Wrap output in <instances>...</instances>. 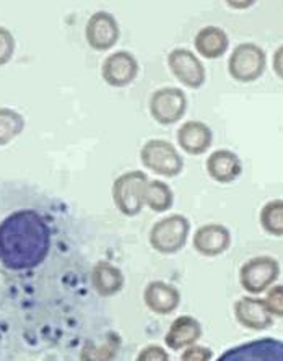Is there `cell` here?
I'll use <instances>...</instances> for the list:
<instances>
[{
    "instance_id": "9a60e30c",
    "label": "cell",
    "mask_w": 283,
    "mask_h": 361,
    "mask_svg": "<svg viewBox=\"0 0 283 361\" xmlns=\"http://www.w3.org/2000/svg\"><path fill=\"white\" fill-rule=\"evenodd\" d=\"M176 139H178L181 150L188 153V155L200 157L212 147L213 134L205 122L188 121L176 132Z\"/></svg>"
},
{
    "instance_id": "30bf717a",
    "label": "cell",
    "mask_w": 283,
    "mask_h": 361,
    "mask_svg": "<svg viewBox=\"0 0 283 361\" xmlns=\"http://www.w3.org/2000/svg\"><path fill=\"white\" fill-rule=\"evenodd\" d=\"M121 38L119 23L113 13L96 12L88 18L85 26V39L93 51H109Z\"/></svg>"
},
{
    "instance_id": "7c38bea8",
    "label": "cell",
    "mask_w": 283,
    "mask_h": 361,
    "mask_svg": "<svg viewBox=\"0 0 283 361\" xmlns=\"http://www.w3.org/2000/svg\"><path fill=\"white\" fill-rule=\"evenodd\" d=\"M192 246L204 257L222 256L231 246V233L220 223H207L195 230Z\"/></svg>"
},
{
    "instance_id": "d4e9b609",
    "label": "cell",
    "mask_w": 283,
    "mask_h": 361,
    "mask_svg": "<svg viewBox=\"0 0 283 361\" xmlns=\"http://www.w3.org/2000/svg\"><path fill=\"white\" fill-rule=\"evenodd\" d=\"M15 54V38L7 28L0 26V67L12 61Z\"/></svg>"
},
{
    "instance_id": "9c48e42d",
    "label": "cell",
    "mask_w": 283,
    "mask_h": 361,
    "mask_svg": "<svg viewBox=\"0 0 283 361\" xmlns=\"http://www.w3.org/2000/svg\"><path fill=\"white\" fill-rule=\"evenodd\" d=\"M217 361H283V341L272 337L255 338L228 348Z\"/></svg>"
},
{
    "instance_id": "8fae6325",
    "label": "cell",
    "mask_w": 283,
    "mask_h": 361,
    "mask_svg": "<svg viewBox=\"0 0 283 361\" xmlns=\"http://www.w3.org/2000/svg\"><path fill=\"white\" fill-rule=\"evenodd\" d=\"M140 71L137 57L129 51H116L101 66L103 80L113 88H124L136 80Z\"/></svg>"
},
{
    "instance_id": "4316f807",
    "label": "cell",
    "mask_w": 283,
    "mask_h": 361,
    "mask_svg": "<svg viewBox=\"0 0 283 361\" xmlns=\"http://www.w3.org/2000/svg\"><path fill=\"white\" fill-rule=\"evenodd\" d=\"M212 358V350L207 347H200V345H192V347L186 348L183 355H181V361H210Z\"/></svg>"
},
{
    "instance_id": "5bb4252c",
    "label": "cell",
    "mask_w": 283,
    "mask_h": 361,
    "mask_svg": "<svg viewBox=\"0 0 283 361\" xmlns=\"http://www.w3.org/2000/svg\"><path fill=\"white\" fill-rule=\"evenodd\" d=\"M143 302L158 316H168L181 305V291L163 280H153L143 290Z\"/></svg>"
},
{
    "instance_id": "3957f363",
    "label": "cell",
    "mask_w": 283,
    "mask_h": 361,
    "mask_svg": "<svg viewBox=\"0 0 283 361\" xmlns=\"http://www.w3.org/2000/svg\"><path fill=\"white\" fill-rule=\"evenodd\" d=\"M147 173L140 169H133V171L122 173L119 178H116L111 189L114 205L122 215L126 216H137L140 214L143 207V194L148 183Z\"/></svg>"
},
{
    "instance_id": "ffe728a7",
    "label": "cell",
    "mask_w": 283,
    "mask_h": 361,
    "mask_svg": "<svg viewBox=\"0 0 283 361\" xmlns=\"http://www.w3.org/2000/svg\"><path fill=\"white\" fill-rule=\"evenodd\" d=\"M122 338L117 332H108L100 342H85L80 350V361H114L121 352Z\"/></svg>"
},
{
    "instance_id": "cb8c5ba5",
    "label": "cell",
    "mask_w": 283,
    "mask_h": 361,
    "mask_svg": "<svg viewBox=\"0 0 283 361\" xmlns=\"http://www.w3.org/2000/svg\"><path fill=\"white\" fill-rule=\"evenodd\" d=\"M264 302L272 317H283V285H274L267 290Z\"/></svg>"
},
{
    "instance_id": "6da1fadb",
    "label": "cell",
    "mask_w": 283,
    "mask_h": 361,
    "mask_svg": "<svg viewBox=\"0 0 283 361\" xmlns=\"http://www.w3.org/2000/svg\"><path fill=\"white\" fill-rule=\"evenodd\" d=\"M51 251V228L38 212L17 210L0 221V262L12 272L40 267Z\"/></svg>"
},
{
    "instance_id": "ac0fdd59",
    "label": "cell",
    "mask_w": 283,
    "mask_h": 361,
    "mask_svg": "<svg viewBox=\"0 0 283 361\" xmlns=\"http://www.w3.org/2000/svg\"><path fill=\"white\" fill-rule=\"evenodd\" d=\"M126 277L117 265L109 261H100L92 269V285L96 293L103 298H111L124 288Z\"/></svg>"
},
{
    "instance_id": "7a4b0ae2",
    "label": "cell",
    "mask_w": 283,
    "mask_h": 361,
    "mask_svg": "<svg viewBox=\"0 0 283 361\" xmlns=\"http://www.w3.org/2000/svg\"><path fill=\"white\" fill-rule=\"evenodd\" d=\"M189 233L191 221L188 216L173 214L163 216L162 220L155 223L150 233H148V243L157 252L163 254V256H171L186 246Z\"/></svg>"
},
{
    "instance_id": "83f0119b",
    "label": "cell",
    "mask_w": 283,
    "mask_h": 361,
    "mask_svg": "<svg viewBox=\"0 0 283 361\" xmlns=\"http://www.w3.org/2000/svg\"><path fill=\"white\" fill-rule=\"evenodd\" d=\"M272 68L277 73V77L283 80V44L277 47L274 52V57H272Z\"/></svg>"
},
{
    "instance_id": "7402d4cb",
    "label": "cell",
    "mask_w": 283,
    "mask_h": 361,
    "mask_svg": "<svg viewBox=\"0 0 283 361\" xmlns=\"http://www.w3.org/2000/svg\"><path fill=\"white\" fill-rule=\"evenodd\" d=\"M259 221L267 235L282 238L283 236V199L267 202L260 209Z\"/></svg>"
},
{
    "instance_id": "2e32d148",
    "label": "cell",
    "mask_w": 283,
    "mask_h": 361,
    "mask_svg": "<svg viewBox=\"0 0 283 361\" xmlns=\"http://www.w3.org/2000/svg\"><path fill=\"white\" fill-rule=\"evenodd\" d=\"M207 173L215 183L229 184L236 180L243 173V163L236 153L227 148L212 152L205 163Z\"/></svg>"
},
{
    "instance_id": "d6986e66",
    "label": "cell",
    "mask_w": 283,
    "mask_h": 361,
    "mask_svg": "<svg viewBox=\"0 0 283 361\" xmlns=\"http://www.w3.org/2000/svg\"><path fill=\"white\" fill-rule=\"evenodd\" d=\"M194 47L204 59L215 61L225 56L229 47V38L227 31L222 30L220 26H204V28L197 31Z\"/></svg>"
},
{
    "instance_id": "8992f818",
    "label": "cell",
    "mask_w": 283,
    "mask_h": 361,
    "mask_svg": "<svg viewBox=\"0 0 283 361\" xmlns=\"http://www.w3.org/2000/svg\"><path fill=\"white\" fill-rule=\"evenodd\" d=\"M280 277V264L272 256H255L239 269V283L249 295H263Z\"/></svg>"
},
{
    "instance_id": "603a6c76",
    "label": "cell",
    "mask_w": 283,
    "mask_h": 361,
    "mask_svg": "<svg viewBox=\"0 0 283 361\" xmlns=\"http://www.w3.org/2000/svg\"><path fill=\"white\" fill-rule=\"evenodd\" d=\"M25 129V118L18 111L0 108V147L13 142Z\"/></svg>"
},
{
    "instance_id": "484cf974",
    "label": "cell",
    "mask_w": 283,
    "mask_h": 361,
    "mask_svg": "<svg viewBox=\"0 0 283 361\" xmlns=\"http://www.w3.org/2000/svg\"><path fill=\"white\" fill-rule=\"evenodd\" d=\"M136 361H169L167 348L159 345H147L137 353Z\"/></svg>"
},
{
    "instance_id": "4fadbf2b",
    "label": "cell",
    "mask_w": 283,
    "mask_h": 361,
    "mask_svg": "<svg viewBox=\"0 0 283 361\" xmlns=\"http://www.w3.org/2000/svg\"><path fill=\"white\" fill-rule=\"evenodd\" d=\"M234 317L239 326L249 331H267L274 326V317L267 310L264 300L254 298V296H243L233 306Z\"/></svg>"
},
{
    "instance_id": "ba28073f",
    "label": "cell",
    "mask_w": 283,
    "mask_h": 361,
    "mask_svg": "<svg viewBox=\"0 0 283 361\" xmlns=\"http://www.w3.org/2000/svg\"><path fill=\"white\" fill-rule=\"evenodd\" d=\"M168 67L181 85L191 90H199L207 80L205 66L191 49L176 47L168 54Z\"/></svg>"
},
{
    "instance_id": "5b68a950",
    "label": "cell",
    "mask_w": 283,
    "mask_h": 361,
    "mask_svg": "<svg viewBox=\"0 0 283 361\" xmlns=\"http://www.w3.org/2000/svg\"><path fill=\"white\" fill-rule=\"evenodd\" d=\"M267 56L255 42H241L234 47L228 59V73L239 83H253L265 72Z\"/></svg>"
},
{
    "instance_id": "e0dca14e",
    "label": "cell",
    "mask_w": 283,
    "mask_h": 361,
    "mask_svg": "<svg viewBox=\"0 0 283 361\" xmlns=\"http://www.w3.org/2000/svg\"><path fill=\"white\" fill-rule=\"evenodd\" d=\"M202 337L200 322L192 316H179L171 322L167 336H164V345L173 352H181L197 345Z\"/></svg>"
},
{
    "instance_id": "52a82bcc",
    "label": "cell",
    "mask_w": 283,
    "mask_h": 361,
    "mask_svg": "<svg viewBox=\"0 0 283 361\" xmlns=\"http://www.w3.org/2000/svg\"><path fill=\"white\" fill-rule=\"evenodd\" d=\"M188 97L178 87H163L152 93L148 101L150 116L159 126H173L184 118Z\"/></svg>"
},
{
    "instance_id": "44dd1931",
    "label": "cell",
    "mask_w": 283,
    "mask_h": 361,
    "mask_svg": "<svg viewBox=\"0 0 283 361\" xmlns=\"http://www.w3.org/2000/svg\"><path fill=\"white\" fill-rule=\"evenodd\" d=\"M143 204L150 210L157 212V214H164V212L171 210V207H173L174 194L164 180H148L145 194H143Z\"/></svg>"
},
{
    "instance_id": "277c9868",
    "label": "cell",
    "mask_w": 283,
    "mask_h": 361,
    "mask_svg": "<svg viewBox=\"0 0 283 361\" xmlns=\"http://www.w3.org/2000/svg\"><path fill=\"white\" fill-rule=\"evenodd\" d=\"M140 161L147 169L163 178H176L184 169V160L178 148L163 139H152L143 143Z\"/></svg>"
}]
</instances>
